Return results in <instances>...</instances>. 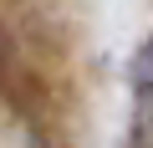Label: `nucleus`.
Wrapping results in <instances>:
<instances>
[{"instance_id":"nucleus-1","label":"nucleus","mask_w":153,"mask_h":148,"mask_svg":"<svg viewBox=\"0 0 153 148\" xmlns=\"http://www.w3.org/2000/svg\"><path fill=\"white\" fill-rule=\"evenodd\" d=\"M133 92H138V112H143V123H153V41L138 51V61H133Z\"/></svg>"}]
</instances>
